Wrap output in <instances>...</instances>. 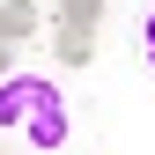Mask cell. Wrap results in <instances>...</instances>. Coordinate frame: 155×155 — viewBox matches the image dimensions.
Segmentation results:
<instances>
[{
  "instance_id": "cell-4",
  "label": "cell",
  "mask_w": 155,
  "mask_h": 155,
  "mask_svg": "<svg viewBox=\"0 0 155 155\" xmlns=\"http://www.w3.org/2000/svg\"><path fill=\"white\" fill-rule=\"evenodd\" d=\"M59 30H104V0H59Z\"/></svg>"
},
{
  "instance_id": "cell-1",
  "label": "cell",
  "mask_w": 155,
  "mask_h": 155,
  "mask_svg": "<svg viewBox=\"0 0 155 155\" xmlns=\"http://www.w3.org/2000/svg\"><path fill=\"white\" fill-rule=\"evenodd\" d=\"M0 126L22 133L30 148H67V96L45 74H0Z\"/></svg>"
},
{
  "instance_id": "cell-5",
  "label": "cell",
  "mask_w": 155,
  "mask_h": 155,
  "mask_svg": "<svg viewBox=\"0 0 155 155\" xmlns=\"http://www.w3.org/2000/svg\"><path fill=\"white\" fill-rule=\"evenodd\" d=\"M140 52H148V67H155V15H140Z\"/></svg>"
},
{
  "instance_id": "cell-3",
  "label": "cell",
  "mask_w": 155,
  "mask_h": 155,
  "mask_svg": "<svg viewBox=\"0 0 155 155\" xmlns=\"http://www.w3.org/2000/svg\"><path fill=\"white\" fill-rule=\"evenodd\" d=\"M52 52H59V67H89L96 59V37L89 30H52Z\"/></svg>"
},
{
  "instance_id": "cell-6",
  "label": "cell",
  "mask_w": 155,
  "mask_h": 155,
  "mask_svg": "<svg viewBox=\"0 0 155 155\" xmlns=\"http://www.w3.org/2000/svg\"><path fill=\"white\" fill-rule=\"evenodd\" d=\"M8 59H15V52H8V37H0V74H8Z\"/></svg>"
},
{
  "instance_id": "cell-2",
  "label": "cell",
  "mask_w": 155,
  "mask_h": 155,
  "mask_svg": "<svg viewBox=\"0 0 155 155\" xmlns=\"http://www.w3.org/2000/svg\"><path fill=\"white\" fill-rule=\"evenodd\" d=\"M37 22H45V15H37V0H0V37H8V45L37 37Z\"/></svg>"
}]
</instances>
